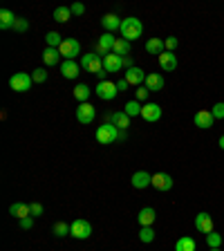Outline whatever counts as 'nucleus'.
I'll list each match as a JSON object with an SVG mask.
<instances>
[{
    "mask_svg": "<svg viewBox=\"0 0 224 251\" xmlns=\"http://www.w3.org/2000/svg\"><path fill=\"white\" fill-rule=\"evenodd\" d=\"M59 52L65 61H74L79 54H81V43H79L77 38H65L63 45L59 47Z\"/></svg>",
    "mask_w": 224,
    "mask_h": 251,
    "instance_id": "obj_6",
    "label": "nucleus"
},
{
    "mask_svg": "<svg viewBox=\"0 0 224 251\" xmlns=\"http://www.w3.org/2000/svg\"><path fill=\"white\" fill-rule=\"evenodd\" d=\"M195 229H197V231H200V234H211V231H215V229H213V218L208 216L207 211H202V213H197V216H195Z\"/></svg>",
    "mask_w": 224,
    "mask_h": 251,
    "instance_id": "obj_9",
    "label": "nucleus"
},
{
    "mask_svg": "<svg viewBox=\"0 0 224 251\" xmlns=\"http://www.w3.org/2000/svg\"><path fill=\"white\" fill-rule=\"evenodd\" d=\"M121 23H124V20H121V18L117 16V14H106V16L101 18V25H103V30L106 32H117V30H121Z\"/></svg>",
    "mask_w": 224,
    "mask_h": 251,
    "instance_id": "obj_18",
    "label": "nucleus"
},
{
    "mask_svg": "<svg viewBox=\"0 0 224 251\" xmlns=\"http://www.w3.org/2000/svg\"><path fill=\"white\" fill-rule=\"evenodd\" d=\"M142 34H144V25L139 18L135 16L124 18V23H121V38H126L130 43V41H137Z\"/></svg>",
    "mask_w": 224,
    "mask_h": 251,
    "instance_id": "obj_2",
    "label": "nucleus"
},
{
    "mask_svg": "<svg viewBox=\"0 0 224 251\" xmlns=\"http://www.w3.org/2000/svg\"><path fill=\"white\" fill-rule=\"evenodd\" d=\"M54 235H56V238L70 235V224H67V222H56V224H54Z\"/></svg>",
    "mask_w": 224,
    "mask_h": 251,
    "instance_id": "obj_35",
    "label": "nucleus"
},
{
    "mask_svg": "<svg viewBox=\"0 0 224 251\" xmlns=\"http://www.w3.org/2000/svg\"><path fill=\"white\" fill-rule=\"evenodd\" d=\"M124 67H126V70H130V67H135V65H132V59H130V56H124Z\"/></svg>",
    "mask_w": 224,
    "mask_h": 251,
    "instance_id": "obj_45",
    "label": "nucleus"
},
{
    "mask_svg": "<svg viewBox=\"0 0 224 251\" xmlns=\"http://www.w3.org/2000/svg\"><path fill=\"white\" fill-rule=\"evenodd\" d=\"M112 54H119V56H128V54H130V43L126 41V38H117Z\"/></svg>",
    "mask_w": 224,
    "mask_h": 251,
    "instance_id": "obj_32",
    "label": "nucleus"
},
{
    "mask_svg": "<svg viewBox=\"0 0 224 251\" xmlns=\"http://www.w3.org/2000/svg\"><path fill=\"white\" fill-rule=\"evenodd\" d=\"M146 52L148 54H157V56H160V54H164L166 52L164 41H161V38H157V36H155V38H148V41H146Z\"/></svg>",
    "mask_w": 224,
    "mask_h": 251,
    "instance_id": "obj_23",
    "label": "nucleus"
},
{
    "mask_svg": "<svg viewBox=\"0 0 224 251\" xmlns=\"http://www.w3.org/2000/svg\"><path fill=\"white\" fill-rule=\"evenodd\" d=\"M148 97H150V90H148L146 85H139V88L135 90V99L139 101V103H144V101H146Z\"/></svg>",
    "mask_w": 224,
    "mask_h": 251,
    "instance_id": "obj_37",
    "label": "nucleus"
},
{
    "mask_svg": "<svg viewBox=\"0 0 224 251\" xmlns=\"http://www.w3.org/2000/svg\"><path fill=\"white\" fill-rule=\"evenodd\" d=\"M59 61H61V52L56 50V47H48V50L43 52V63L49 65V67H52V65H56Z\"/></svg>",
    "mask_w": 224,
    "mask_h": 251,
    "instance_id": "obj_26",
    "label": "nucleus"
},
{
    "mask_svg": "<svg viewBox=\"0 0 224 251\" xmlns=\"http://www.w3.org/2000/svg\"><path fill=\"white\" fill-rule=\"evenodd\" d=\"M96 117V108L92 103H79L77 108V119L79 123H83V126H88V123H92Z\"/></svg>",
    "mask_w": 224,
    "mask_h": 251,
    "instance_id": "obj_8",
    "label": "nucleus"
},
{
    "mask_svg": "<svg viewBox=\"0 0 224 251\" xmlns=\"http://www.w3.org/2000/svg\"><path fill=\"white\" fill-rule=\"evenodd\" d=\"M142 119L148 123H155L161 119V108L157 103H144L142 108Z\"/></svg>",
    "mask_w": 224,
    "mask_h": 251,
    "instance_id": "obj_11",
    "label": "nucleus"
},
{
    "mask_svg": "<svg viewBox=\"0 0 224 251\" xmlns=\"http://www.w3.org/2000/svg\"><path fill=\"white\" fill-rule=\"evenodd\" d=\"M70 235L77 240H88L90 235H92V227H90L88 220H83V218H79V220H74L70 224Z\"/></svg>",
    "mask_w": 224,
    "mask_h": 251,
    "instance_id": "obj_5",
    "label": "nucleus"
},
{
    "mask_svg": "<svg viewBox=\"0 0 224 251\" xmlns=\"http://www.w3.org/2000/svg\"><path fill=\"white\" fill-rule=\"evenodd\" d=\"M207 245H208V249H220V247H222V235L215 234V231L207 234Z\"/></svg>",
    "mask_w": 224,
    "mask_h": 251,
    "instance_id": "obj_34",
    "label": "nucleus"
},
{
    "mask_svg": "<svg viewBox=\"0 0 224 251\" xmlns=\"http://www.w3.org/2000/svg\"><path fill=\"white\" fill-rule=\"evenodd\" d=\"M173 184H175V180H173L168 173H155L153 175V186L157 188V191H171Z\"/></svg>",
    "mask_w": 224,
    "mask_h": 251,
    "instance_id": "obj_16",
    "label": "nucleus"
},
{
    "mask_svg": "<svg viewBox=\"0 0 224 251\" xmlns=\"http://www.w3.org/2000/svg\"><path fill=\"white\" fill-rule=\"evenodd\" d=\"M90 94H92V90H90L85 83H79L77 88H74V97L79 99V103H88Z\"/></svg>",
    "mask_w": 224,
    "mask_h": 251,
    "instance_id": "obj_28",
    "label": "nucleus"
},
{
    "mask_svg": "<svg viewBox=\"0 0 224 251\" xmlns=\"http://www.w3.org/2000/svg\"><path fill=\"white\" fill-rule=\"evenodd\" d=\"M81 67L85 72H92V74L99 76L103 72V59H101L96 52H90V54H83L81 56Z\"/></svg>",
    "mask_w": 224,
    "mask_h": 251,
    "instance_id": "obj_3",
    "label": "nucleus"
},
{
    "mask_svg": "<svg viewBox=\"0 0 224 251\" xmlns=\"http://www.w3.org/2000/svg\"><path fill=\"white\" fill-rule=\"evenodd\" d=\"M164 45H166V52H175L177 45H179V41H177L175 36H168V38L164 41Z\"/></svg>",
    "mask_w": 224,
    "mask_h": 251,
    "instance_id": "obj_40",
    "label": "nucleus"
},
{
    "mask_svg": "<svg viewBox=\"0 0 224 251\" xmlns=\"http://www.w3.org/2000/svg\"><path fill=\"white\" fill-rule=\"evenodd\" d=\"M110 123H114L119 130H126L130 126V117L126 115L124 110H121V112H112V115H110Z\"/></svg>",
    "mask_w": 224,
    "mask_h": 251,
    "instance_id": "obj_24",
    "label": "nucleus"
},
{
    "mask_svg": "<svg viewBox=\"0 0 224 251\" xmlns=\"http://www.w3.org/2000/svg\"><path fill=\"white\" fill-rule=\"evenodd\" d=\"M30 30V23L25 20V18H16V23H14V32H27Z\"/></svg>",
    "mask_w": 224,
    "mask_h": 251,
    "instance_id": "obj_38",
    "label": "nucleus"
},
{
    "mask_svg": "<svg viewBox=\"0 0 224 251\" xmlns=\"http://www.w3.org/2000/svg\"><path fill=\"white\" fill-rule=\"evenodd\" d=\"M142 108L144 105L139 103V101L132 99V101H128V103L124 105V112L128 115V117H139V115H142Z\"/></svg>",
    "mask_w": 224,
    "mask_h": 251,
    "instance_id": "obj_30",
    "label": "nucleus"
},
{
    "mask_svg": "<svg viewBox=\"0 0 224 251\" xmlns=\"http://www.w3.org/2000/svg\"><path fill=\"white\" fill-rule=\"evenodd\" d=\"M137 220H139V227H153L155 220H157V211L150 209V206H146V209L139 211Z\"/></svg>",
    "mask_w": 224,
    "mask_h": 251,
    "instance_id": "obj_21",
    "label": "nucleus"
},
{
    "mask_svg": "<svg viewBox=\"0 0 224 251\" xmlns=\"http://www.w3.org/2000/svg\"><path fill=\"white\" fill-rule=\"evenodd\" d=\"M124 67V56H119V54H108L103 56V70L110 74V72H121Z\"/></svg>",
    "mask_w": 224,
    "mask_h": 251,
    "instance_id": "obj_14",
    "label": "nucleus"
},
{
    "mask_svg": "<svg viewBox=\"0 0 224 251\" xmlns=\"http://www.w3.org/2000/svg\"><path fill=\"white\" fill-rule=\"evenodd\" d=\"M30 209H32V218H38V216H43V204H38V202H34V204H30Z\"/></svg>",
    "mask_w": 224,
    "mask_h": 251,
    "instance_id": "obj_43",
    "label": "nucleus"
},
{
    "mask_svg": "<svg viewBox=\"0 0 224 251\" xmlns=\"http://www.w3.org/2000/svg\"><path fill=\"white\" fill-rule=\"evenodd\" d=\"M157 61H160V67L164 72H175V67H177V56H175V52H164V54H160L157 56Z\"/></svg>",
    "mask_w": 224,
    "mask_h": 251,
    "instance_id": "obj_17",
    "label": "nucleus"
},
{
    "mask_svg": "<svg viewBox=\"0 0 224 251\" xmlns=\"http://www.w3.org/2000/svg\"><path fill=\"white\" fill-rule=\"evenodd\" d=\"M119 94L117 90V83L112 81H99V85H96V97H99L101 101H112L114 97Z\"/></svg>",
    "mask_w": 224,
    "mask_h": 251,
    "instance_id": "obj_7",
    "label": "nucleus"
},
{
    "mask_svg": "<svg viewBox=\"0 0 224 251\" xmlns=\"http://www.w3.org/2000/svg\"><path fill=\"white\" fill-rule=\"evenodd\" d=\"M128 85H130V83L126 81V79H119V81H117V90H119V92H126V90H128Z\"/></svg>",
    "mask_w": 224,
    "mask_h": 251,
    "instance_id": "obj_44",
    "label": "nucleus"
},
{
    "mask_svg": "<svg viewBox=\"0 0 224 251\" xmlns=\"http://www.w3.org/2000/svg\"><path fill=\"white\" fill-rule=\"evenodd\" d=\"M52 18L56 20V23H67L72 18V12H70V7H56L52 14Z\"/></svg>",
    "mask_w": 224,
    "mask_h": 251,
    "instance_id": "obj_29",
    "label": "nucleus"
},
{
    "mask_svg": "<svg viewBox=\"0 0 224 251\" xmlns=\"http://www.w3.org/2000/svg\"><path fill=\"white\" fill-rule=\"evenodd\" d=\"M79 70H81V63H77V61H63V63H61V74H63V79H77Z\"/></svg>",
    "mask_w": 224,
    "mask_h": 251,
    "instance_id": "obj_20",
    "label": "nucleus"
},
{
    "mask_svg": "<svg viewBox=\"0 0 224 251\" xmlns=\"http://www.w3.org/2000/svg\"><path fill=\"white\" fill-rule=\"evenodd\" d=\"M32 79H34V83H45L48 81V70H45V67H36V70L32 72Z\"/></svg>",
    "mask_w": 224,
    "mask_h": 251,
    "instance_id": "obj_36",
    "label": "nucleus"
},
{
    "mask_svg": "<svg viewBox=\"0 0 224 251\" xmlns=\"http://www.w3.org/2000/svg\"><path fill=\"white\" fill-rule=\"evenodd\" d=\"M32 83H34L32 74H27V72H16V74L9 79V88H12L14 92H27V90L32 88Z\"/></svg>",
    "mask_w": 224,
    "mask_h": 251,
    "instance_id": "obj_4",
    "label": "nucleus"
},
{
    "mask_svg": "<svg viewBox=\"0 0 224 251\" xmlns=\"http://www.w3.org/2000/svg\"><path fill=\"white\" fill-rule=\"evenodd\" d=\"M197 245H195V240L191 235H182V238H177L175 242V251H195Z\"/></svg>",
    "mask_w": 224,
    "mask_h": 251,
    "instance_id": "obj_25",
    "label": "nucleus"
},
{
    "mask_svg": "<svg viewBox=\"0 0 224 251\" xmlns=\"http://www.w3.org/2000/svg\"><path fill=\"white\" fill-rule=\"evenodd\" d=\"M130 184H132L137 191H144V188L153 186V175L146 173V170H137L135 175H132V180H130Z\"/></svg>",
    "mask_w": 224,
    "mask_h": 251,
    "instance_id": "obj_10",
    "label": "nucleus"
},
{
    "mask_svg": "<svg viewBox=\"0 0 224 251\" xmlns=\"http://www.w3.org/2000/svg\"><path fill=\"white\" fill-rule=\"evenodd\" d=\"M150 92H160V90H164V76L157 74V72H150V74H146V83H144Z\"/></svg>",
    "mask_w": 224,
    "mask_h": 251,
    "instance_id": "obj_19",
    "label": "nucleus"
},
{
    "mask_svg": "<svg viewBox=\"0 0 224 251\" xmlns=\"http://www.w3.org/2000/svg\"><path fill=\"white\" fill-rule=\"evenodd\" d=\"M114 43H117V36H112L110 32H106V34L101 36L99 38V43H96V54H106L108 56V52H112L114 50Z\"/></svg>",
    "mask_w": 224,
    "mask_h": 251,
    "instance_id": "obj_13",
    "label": "nucleus"
},
{
    "mask_svg": "<svg viewBox=\"0 0 224 251\" xmlns=\"http://www.w3.org/2000/svg\"><path fill=\"white\" fill-rule=\"evenodd\" d=\"M208 251H220V249H208Z\"/></svg>",
    "mask_w": 224,
    "mask_h": 251,
    "instance_id": "obj_47",
    "label": "nucleus"
},
{
    "mask_svg": "<svg viewBox=\"0 0 224 251\" xmlns=\"http://www.w3.org/2000/svg\"><path fill=\"white\" fill-rule=\"evenodd\" d=\"M211 112H213V117L215 119H224V101H220V103L213 105Z\"/></svg>",
    "mask_w": 224,
    "mask_h": 251,
    "instance_id": "obj_39",
    "label": "nucleus"
},
{
    "mask_svg": "<svg viewBox=\"0 0 224 251\" xmlns=\"http://www.w3.org/2000/svg\"><path fill=\"white\" fill-rule=\"evenodd\" d=\"M70 12H72V16H83V14H85V7H83L81 2H74V5L70 7Z\"/></svg>",
    "mask_w": 224,
    "mask_h": 251,
    "instance_id": "obj_41",
    "label": "nucleus"
},
{
    "mask_svg": "<svg viewBox=\"0 0 224 251\" xmlns=\"http://www.w3.org/2000/svg\"><path fill=\"white\" fill-rule=\"evenodd\" d=\"M9 216L18 218V220H23V218H30L32 216V209L30 204H23V202H16V204L9 206Z\"/></svg>",
    "mask_w": 224,
    "mask_h": 251,
    "instance_id": "obj_22",
    "label": "nucleus"
},
{
    "mask_svg": "<svg viewBox=\"0 0 224 251\" xmlns=\"http://www.w3.org/2000/svg\"><path fill=\"white\" fill-rule=\"evenodd\" d=\"M218 146L224 151V134H222V137H220V139H218Z\"/></svg>",
    "mask_w": 224,
    "mask_h": 251,
    "instance_id": "obj_46",
    "label": "nucleus"
},
{
    "mask_svg": "<svg viewBox=\"0 0 224 251\" xmlns=\"http://www.w3.org/2000/svg\"><path fill=\"white\" fill-rule=\"evenodd\" d=\"M16 18L9 9H2L0 12V30H14V23H16Z\"/></svg>",
    "mask_w": 224,
    "mask_h": 251,
    "instance_id": "obj_27",
    "label": "nucleus"
},
{
    "mask_svg": "<svg viewBox=\"0 0 224 251\" xmlns=\"http://www.w3.org/2000/svg\"><path fill=\"white\" fill-rule=\"evenodd\" d=\"M121 133H124V130H119L114 123L106 121V123H101L99 128H96V141L103 144V146H108V144H114V141L121 139Z\"/></svg>",
    "mask_w": 224,
    "mask_h": 251,
    "instance_id": "obj_1",
    "label": "nucleus"
},
{
    "mask_svg": "<svg viewBox=\"0 0 224 251\" xmlns=\"http://www.w3.org/2000/svg\"><path fill=\"white\" fill-rule=\"evenodd\" d=\"M63 36L59 34V32H48V34H45V43H48V47H56V50H59L61 45H63Z\"/></svg>",
    "mask_w": 224,
    "mask_h": 251,
    "instance_id": "obj_31",
    "label": "nucleus"
},
{
    "mask_svg": "<svg viewBox=\"0 0 224 251\" xmlns=\"http://www.w3.org/2000/svg\"><path fill=\"white\" fill-rule=\"evenodd\" d=\"M124 79L130 83V85H135V88H139L142 83H146V72L142 70V67H130V70H126V74H124Z\"/></svg>",
    "mask_w": 224,
    "mask_h": 251,
    "instance_id": "obj_12",
    "label": "nucleus"
},
{
    "mask_svg": "<svg viewBox=\"0 0 224 251\" xmlns=\"http://www.w3.org/2000/svg\"><path fill=\"white\" fill-rule=\"evenodd\" d=\"M139 240H142L144 245H150L155 240V229L153 227H142L139 229Z\"/></svg>",
    "mask_w": 224,
    "mask_h": 251,
    "instance_id": "obj_33",
    "label": "nucleus"
},
{
    "mask_svg": "<svg viewBox=\"0 0 224 251\" xmlns=\"http://www.w3.org/2000/svg\"><path fill=\"white\" fill-rule=\"evenodd\" d=\"M193 121H195V126H197V128L207 130V128H211V126H213L215 117H213L211 110H197V112H195V117H193Z\"/></svg>",
    "mask_w": 224,
    "mask_h": 251,
    "instance_id": "obj_15",
    "label": "nucleus"
},
{
    "mask_svg": "<svg viewBox=\"0 0 224 251\" xmlns=\"http://www.w3.org/2000/svg\"><path fill=\"white\" fill-rule=\"evenodd\" d=\"M18 224H20V229H25V231H27V229H32L34 227V218H23V220H18Z\"/></svg>",
    "mask_w": 224,
    "mask_h": 251,
    "instance_id": "obj_42",
    "label": "nucleus"
}]
</instances>
